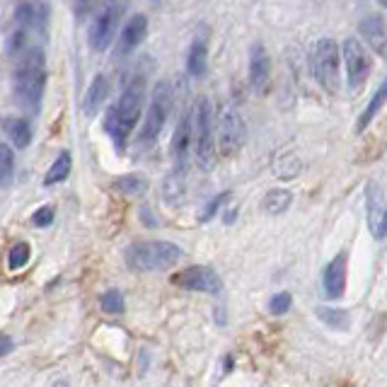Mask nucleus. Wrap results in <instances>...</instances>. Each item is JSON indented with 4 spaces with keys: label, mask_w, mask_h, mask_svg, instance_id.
Masks as SVG:
<instances>
[{
    "label": "nucleus",
    "mask_w": 387,
    "mask_h": 387,
    "mask_svg": "<svg viewBox=\"0 0 387 387\" xmlns=\"http://www.w3.org/2000/svg\"><path fill=\"white\" fill-rule=\"evenodd\" d=\"M181 259V249L172 242L148 240L136 242L126 249V266L136 274L145 271H167Z\"/></svg>",
    "instance_id": "7ed1b4c3"
},
{
    "label": "nucleus",
    "mask_w": 387,
    "mask_h": 387,
    "mask_svg": "<svg viewBox=\"0 0 387 387\" xmlns=\"http://www.w3.org/2000/svg\"><path fill=\"white\" fill-rule=\"evenodd\" d=\"M206 64H208V47L203 39H194L189 56H186V71H189L191 78H201L206 73Z\"/></svg>",
    "instance_id": "f3484780"
},
{
    "label": "nucleus",
    "mask_w": 387,
    "mask_h": 387,
    "mask_svg": "<svg viewBox=\"0 0 387 387\" xmlns=\"http://www.w3.org/2000/svg\"><path fill=\"white\" fill-rule=\"evenodd\" d=\"M271 83V59L261 44H254L249 51V85L257 95H264Z\"/></svg>",
    "instance_id": "ddd939ff"
},
{
    "label": "nucleus",
    "mask_w": 387,
    "mask_h": 387,
    "mask_svg": "<svg viewBox=\"0 0 387 387\" xmlns=\"http://www.w3.org/2000/svg\"><path fill=\"white\" fill-rule=\"evenodd\" d=\"M107 95H109V83H107L105 76H97L95 81H93V85H90L88 95H85L83 112L85 114H95L102 105H105Z\"/></svg>",
    "instance_id": "a211bd4d"
},
{
    "label": "nucleus",
    "mask_w": 387,
    "mask_h": 387,
    "mask_svg": "<svg viewBox=\"0 0 387 387\" xmlns=\"http://www.w3.org/2000/svg\"><path fill=\"white\" fill-rule=\"evenodd\" d=\"M13 172H15V157H13V150L0 141V184H8L13 179Z\"/></svg>",
    "instance_id": "bb28decb"
},
{
    "label": "nucleus",
    "mask_w": 387,
    "mask_h": 387,
    "mask_svg": "<svg viewBox=\"0 0 387 387\" xmlns=\"http://www.w3.org/2000/svg\"><path fill=\"white\" fill-rule=\"evenodd\" d=\"M387 102V78L383 83H380V88L375 90V95L371 97V102H368V107L363 109V114L358 117V124H356V131H366L368 124L373 121L375 117H378V112L383 109V105Z\"/></svg>",
    "instance_id": "aec40b11"
},
{
    "label": "nucleus",
    "mask_w": 387,
    "mask_h": 387,
    "mask_svg": "<svg viewBox=\"0 0 387 387\" xmlns=\"http://www.w3.org/2000/svg\"><path fill=\"white\" fill-rule=\"evenodd\" d=\"M339 47L334 39H320L312 51V73L329 95L339 93Z\"/></svg>",
    "instance_id": "39448f33"
},
{
    "label": "nucleus",
    "mask_w": 387,
    "mask_h": 387,
    "mask_svg": "<svg viewBox=\"0 0 387 387\" xmlns=\"http://www.w3.org/2000/svg\"><path fill=\"white\" fill-rule=\"evenodd\" d=\"M244 121L240 117V112L232 109V107H225L220 112L218 119V148L223 155H235L237 150L244 143Z\"/></svg>",
    "instance_id": "1a4fd4ad"
},
{
    "label": "nucleus",
    "mask_w": 387,
    "mask_h": 387,
    "mask_svg": "<svg viewBox=\"0 0 387 387\" xmlns=\"http://www.w3.org/2000/svg\"><path fill=\"white\" fill-rule=\"evenodd\" d=\"M290 201H293V194L286 191V189H271L269 194L264 196V210L269 215H281V213H286L288 206H290Z\"/></svg>",
    "instance_id": "5701e85b"
},
{
    "label": "nucleus",
    "mask_w": 387,
    "mask_h": 387,
    "mask_svg": "<svg viewBox=\"0 0 387 387\" xmlns=\"http://www.w3.org/2000/svg\"><path fill=\"white\" fill-rule=\"evenodd\" d=\"M194 133H196V160L198 167L210 169L215 162V138H213V107L206 97L196 102L191 119Z\"/></svg>",
    "instance_id": "20e7f679"
},
{
    "label": "nucleus",
    "mask_w": 387,
    "mask_h": 387,
    "mask_svg": "<svg viewBox=\"0 0 387 387\" xmlns=\"http://www.w3.org/2000/svg\"><path fill=\"white\" fill-rule=\"evenodd\" d=\"M143 97H145L143 81L136 78V81H131L126 88H124V93L119 97L117 105L109 107V112H107L105 131L112 136L114 145H117L119 150H124L131 131H133V126L138 124L141 112H143Z\"/></svg>",
    "instance_id": "f257e3e1"
},
{
    "label": "nucleus",
    "mask_w": 387,
    "mask_h": 387,
    "mask_svg": "<svg viewBox=\"0 0 387 387\" xmlns=\"http://www.w3.org/2000/svg\"><path fill=\"white\" fill-rule=\"evenodd\" d=\"M51 387H68V383H66V380H59V383H54Z\"/></svg>",
    "instance_id": "f704fd0d"
},
{
    "label": "nucleus",
    "mask_w": 387,
    "mask_h": 387,
    "mask_svg": "<svg viewBox=\"0 0 387 387\" xmlns=\"http://www.w3.org/2000/svg\"><path fill=\"white\" fill-rule=\"evenodd\" d=\"M114 189L126 194V196H141V194H145L148 184L143 177H138V174H126V177H119L114 181Z\"/></svg>",
    "instance_id": "b1692460"
},
{
    "label": "nucleus",
    "mask_w": 387,
    "mask_h": 387,
    "mask_svg": "<svg viewBox=\"0 0 387 387\" xmlns=\"http://www.w3.org/2000/svg\"><path fill=\"white\" fill-rule=\"evenodd\" d=\"M274 172H276L278 179H293V177H298V172H300L298 155H293V153H288V155H281L274 162Z\"/></svg>",
    "instance_id": "393cba45"
},
{
    "label": "nucleus",
    "mask_w": 387,
    "mask_h": 387,
    "mask_svg": "<svg viewBox=\"0 0 387 387\" xmlns=\"http://www.w3.org/2000/svg\"><path fill=\"white\" fill-rule=\"evenodd\" d=\"M358 32H361V37L366 39L368 47H371L375 54L387 59V25L383 22V17L380 15L363 17V22L358 25Z\"/></svg>",
    "instance_id": "2eb2a0df"
},
{
    "label": "nucleus",
    "mask_w": 387,
    "mask_h": 387,
    "mask_svg": "<svg viewBox=\"0 0 387 387\" xmlns=\"http://www.w3.org/2000/svg\"><path fill=\"white\" fill-rule=\"evenodd\" d=\"M169 102H172L169 100V85L157 83L150 95V105H148L143 131H141V143L143 145L155 143V138L160 136L165 121H167V114H169Z\"/></svg>",
    "instance_id": "0eeeda50"
},
{
    "label": "nucleus",
    "mask_w": 387,
    "mask_h": 387,
    "mask_svg": "<svg viewBox=\"0 0 387 387\" xmlns=\"http://www.w3.org/2000/svg\"><path fill=\"white\" fill-rule=\"evenodd\" d=\"M344 66H346V81L349 88L361 90V85L366 83L368 73H371V59H368V51L358 39H346L344 42Z\"/></svg>",
    "instance_id": "9d476101"
},
{
    "label": "nucleus",
    "mask_w": 387,
    "mask_h": 387,
    "mask_svg": "<svg viewBox=\"0 0 387 387\" xmlns=\"http://www.w3.org/2000/svg\"><path fill=\"white\" fill-rule=\"evenodd\" d=\"M317 320L322 324H327L329 329L334 332H346L351 327V317L346 310H339V307H327V305H320L317 307Z\"/></svg>",
    "instance_id": "6ab92c4d"
},
{
    "label": "nucleus",
    "mask_w": 387,
    "mask_h": 387,
    "mask_svg": "<svg viewBox=\"0 0 387 387\" xmlns=\"http://www.w3.org/2000/svg\"><path fill=\"white\" fill-rule=\"evenodd\" d=\"M71 167H73V157L71 153L64 150L59 157L54 160V165L49 167L47 177H44V184L51 186V184H61L64 179H68V174H71Z\"/></svg>",
    "instance_id": "4be33fe9"
},
{
    "label": "nucleus",
    "mask_w": 387,
    "mask_h": 387,
    "mask_svg": "<svg viewBox=\"0 0 387 387\" xmlns=\"http://www.w3.org/2000/svg\"><path fill=\"white\" fill-rule=\"evenodd\" d=\"M191 117H181L177 129L172 136V157H174V169L177 174L184 172L186 167V157H189V145H191Z\"/></svg>",
    "instance_id": "dca6fc26"
},
{
    "label": "nucleus",
    "mask_w": 387,
    "mask_h": 387,
    "mask_svg": "<svg viewBox=\"0 0 387 387\" xmlns=\"http://www.w3.org/2000/svg\"><path fill=\"white\" fill-rule=\"evenodd\" d=\"M3 129H5V133L10 136L13 145H17V148H27V145H30L32 129H30V124H27L25 119H5Z\"/></svg>",
    "instance_id": "412c9836"
},
{
    "label": "nucleus",
    "mask_w": 387,
    "mask_h": 387,
    "mask_svg": "<svg viewBox=\"0 0 387 387\" xmlns=\"http://www.w3.org/2000/svg\"><path fill=\"white\" fill-rule=\"evenodd\" d=\"M366 223L378 242L387 237V201L380 181L371 179L366 184Z\"/></svg>",
    "instance_id": "6e6552de"
},
{
    "label": "nucleus",
    "mask_w": 387,
    "mask_h": 387,
    "mask_svg": "<svg viewBox=\"0 0 387 387\" xmlns=\"http://www.w3.org/2000/svg\"><path fill=\"white\" fill-rule=\"evenodd\" d=\"M145 34H148V17L136 13L126 22V27L121 30V37H119V44H117V54L126 56L131 51H136L141 47V42L145 39Z\"/></svg>",
    "instance_id": "4468645a"
},
{
    "label": "nucleus",
    "mask_w": 387,
    "mask_h": 387,
    "mask_svg": "<svg viewBox=\"0 0 387 387\" xmlns=\"http://www.w3.org/2000/svg\"><path fill=\"white\" fill-rule=\"evenodd\" d=\"M47 85V61L39 47H27L17 54L15 66V97L25 109H37Z\"/></svg>",
    "instance_id": "f03ea898"
},
{
    "label": "nucleus",
    "mask_w": 387,
    "mask_h": 387,
    "mask_svg": "<svg viewBox=\"0 0 387 387\" xmlns=\"http://www.w3.org/2000/svg\"><path fill=\"white\" fill-rule=\"evenodd\" d=\"M290 305H293V295L283 290V293L271 295V300H269V312H271V315H276V317H281V315H286V312L290 310Z\"/></svg>",
    "instance_id": "c756f323"
},
{
    "label": "nucleus",
    "mask_w": 387,
    "mask_h": 387,
    "mask_svg": "<svg viewBox=\"0 0 387 387\" xmlns=\"http://www.w3.org/2000/svg\"><path fill=\"white\" fill-rule=\"evenodd\" d=\"M121 15H124L121 3H119V0H107V3L97 10L93 25H90V32H88L90 47H93L95 51L109 49V44L114 42V37H117Z\"/></svg>",
    "instance_id": "423d86ee"
},
{
    "label": "nucleus",
    "mask_w": 387,
    "mask_h": 387,
    "mask_svg": "<svg viewBox=\"0 0 387 387\" xmlns=\"http://www.w3.org/2000/svg\"><path fill=\"white\" fill-rule=\"evenodd\" d=\"M83 3H85V0H83Z\"/></svg>",
    "instance_id": "e433bc0d"
},
{
    "label": "nucleus",
    "mask_w": 387,
    "mask_h": 387,
    "mask_svg": "<svg viewBox=\"0 0 387 387\" xmlns=\"http://www.w3.org/2000/svg\"><path fill=\"white\" fill-rule=\"evenodd\" d=\"M30 257H32L30 244H27V242H17V244H13V249H10V254H8V266L13 271H17V269H22V266H27Z\"/></svg>",
    "instance_id": "a878e982"
},
{
    "label": "nucleus",
    "mask_w": 387,
    "mask_h": 387,
    "mask_svg": "<svg viewBox=\"0 0 387 387\" xmlns=\"http://www.w3.org/2000/svg\"><path fill=\"white\" fill-rule=\"evenodd\" d=\"M378 3H380V5H385V8H387V0H378Z\"/></svg>",
    "instance_id": "c9c22d12"
},
{
    "label": "nucleus",
    "mask_w": 387,
    "mask_h": 387,
    "mask_svg": "<svg viewBox=\"0 0 387 387\" xmlns=\"http://www.w3.org/2000/svg\"><path fill=\"white\" fill-rule=\"evenodd\" d=\"M51 220H54V208L51 206H42L32 215V225H37V227H47V225H51Z\"/></svg>",
    "instance_id": "2f4dec72"
},
{
    "label": "nucleus",
    "mask_w": 387,
    "mask_h": 387,
    "mask_svg": "<svg viewBox=\"0 0 387 387\" xmlns=\"http://www.w3.org/2000/svg\"><path fill=\"white\" fill-rule=\"evenodd\" d=\"M227 198H230V194H227V191H225V194H218V196H215L213 201H210L208 206L201 210V223H208V220L213 218L215 213H218V208L223 206V203L227 201Z\"/></svg>",
    "instance_id": "7c9ffc66"
},
{
    "label": "nucleus",
    "mask_w": 387,
    "mask_h": 387,
    "mask_svg": "<svg viewBox=\"0 0 387 387\" xmlns=\"http://www.w3.org/2000/svg\"><path fill=\"white\" fill-rule=\"evenodd\" d=\"M100 305H102V310L109 312V315H121L124 312V295L119 293V290H107V293L102 295Z\"/></svg>",
    "instance_id": "c85d7f7f"
},
{
    "label": "nucleus",
    "mask_w": 387,
    "mask_h": 387,
    "mask_svg": "<svg viewBox=\"0 0 387 387\" xmlns=\"http://www.w3.org/2000/svg\"><path fill=\"white\" fill-rule=\"evenodd\" d=\"M10 351H13V339H10L8 334H0V358L8 356Z\"/></svg>",
    "instance_id": "473e14b6"
},
{
    "label": "nucleus",
    "mask_w": 387,
    "mask_h": 387,
    "mask_svg": "<svg viewBox=\"0 0 387 387\" xmlns=\"http://www.w3.org/2000/svg\"><path fill=\"white\" fill-rule=\"evenodd\" d=\"M346 269H349V254L339 252L337 257L329 261L324 266V274H322V288L324 295L329 300H339L346 290Z\"/></svg>",
    "instance_id": "f8f14e48"
},
{
    "label": "nucleus",
    "mask_w": 387,
    "mask_h": 387,
    "mask_svg": "<svg viewBox=\"0 0 387 387\" xmlns=\"http://www.w3.org/2000/svg\"><path fill=\"white\" fill-rule=\"evenodd\" d=\"M181 174L174 172V177H169V179H165V184H162V198L167 203H177L179 198H181V194H184V184H181Z\"/></svg>",
    "instance_id": "cd10ccee"
},
{
    "label": "nucleus",
    "mask_w": 387,
    "mask_h": 387,
    "mask_svg": "<svg viewBox=\"0 0 387 387\" xmlns=\"http://www.w3.org/2000/svg\"><path fill=\"white\" fill-rule=\"evenodd\" d=\"M174 283L179 288L186 290H196V293H208V295H218L223 290L220 276L215 274L210 266H189L181 274L174 276Z\"/></svg>",
    "instance_id": "9b49d317"
},
{
    "label": "nucleus",
    "mask_w": 387,
    "mask_h": 387,
    "mask_svg": "<svg viewBox=\"0 0 387 387\" xmlns=\"http://www.w3.org/2000/svg\"><path fill=\"white\" fill-rule=\"evenodd\" d=\"M230 368H232V358L227 356V358H225V371H230Z\"/></svg>",
    "instance_id": "72a5a7b5"
}]
</instances>
